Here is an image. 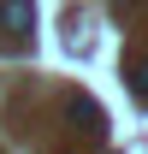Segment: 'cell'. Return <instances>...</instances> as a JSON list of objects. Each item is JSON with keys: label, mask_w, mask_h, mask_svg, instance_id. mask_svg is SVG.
Instances as JSON below:
<instances>
[{"label": "cell", "mask_w": 148, "mask_h": 154, "mask_svg": "<svg viewBox=\"0 0 148 154\" xmlns=\"http://www.w3.org/2000/svg\"><path fill=\"white\" fill-rule=\"evenodd\" d=\"M130 95H136V101H142V107H148V59H130Z\"/></svg>", "instance_id": "7a4b0ae2"}, {"label": "cell", "mask_w": 148, "mask_h": 154, "mask_svg": "<svg viewBox=\"0 0 148 154\" xmlns=\"http://www.w3.org/2000/svg\"><path fill=\"white\" fill-rule=\"evenodd\" d=\"M71 119H83V131L101 136V107H95V101H71Z\"/></svg>", "instance_id": "3957f363"}, {"label": "cell", "mask_w": 148, "mask_h": 154, "mask_svg": "<svg viewBox=\"0 0 148 154\" xmlns=\"http://www.w3.org/2000/svg\"><path fill=\"white\" fill-rule=\"evenodd\" d=\"M0 30L12 42H30V30H36V0H0Z\"/></svg>", "instance_id": "6da1fadb"}]
</instances>
